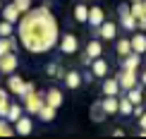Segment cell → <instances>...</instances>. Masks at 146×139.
<instances>
[{
    "label": "cell",
    "instance_id": "d6986e66",
    "mask_svg": "<svg viewBox=\"0 0 146 139\" xmlns=\"http://www.w3.org/2000/svg\"><path fill=\"white\" fill-rule=\"evenodd\" d=\"M139 63H141V58H139V53H134V51H132L129 55L122 58V67H125V70H137Z\"/></svg>",
    "mask_w": 146,
    "mask_h": 139
},
{
    "label": "cell",
    "instance_id": "4dcf8cb0",
    "mask_svg": "<svg viewBox=\"0 0 146 139\" xmlns=\"http://www.w3.org/2000/svg\"><path fill=\"white\" fill-rule=\"evenodd\" d=\"M48 74H58V77H65V72L58 67V65H48Z\"/></svg>",
    "mask_w": 146,
    "mask_h": 139
},
{
    "label": "cell",
    "instance_id": "e0dca14e",
    "mask_svg": "<svg viewBox=\"0 0 146 139\" xmlns=\"http://www.w3.org/2000/svg\"><path fill=\"white\" fill-rule=\"evenodd\" d=\"M91 72H94V77H106L108 74V63L101 60V58L91 60Z\"/></svg>",
    "mask_w": 146,
    "mask_h": 139
},
{
    "label": "cell",
    "instance_id": "ac0fdd59",
    "mask_svg": "<svg viewBox=\"0 0 146 139\" xmlns=\"http://www.w3.org/2000/svg\"><path fill=\"white\" fill-rule=\"evenodd\" d=\"M46 103L53 106V108H58L60 103H62V91H60V89H48L46 91Z\"/></svg>",
    "mask_w": 146,
    "mask_h": 139
},
{
    "label": "cell",
    "instance_id": "5bb4252c",
    "mask_svg": "<svg viewBox=\"0 0 146 139\" xmlns=\"http://www.w3.org/2000/svg\"><path fill=\"white\" fill-rule=\"evenodd\" d=\"M120 94V82L117 77H110V79L103 82V96H117Z\"/></svg>",
    "mask_w": 146,
    "mask_h": 139
},
{
    "label": "cell",
    "instance_id": "f1b7e54d",
    "mask_svg": "<svg viewBox=\"0 0 146 139\" xmlns=\"http://www.w3.org/2000/svg\"><path fill=\"white\" fill-rule=\"evenodd\" d=\"M15 5H17V10H19L22 15L31 10V0H15Z\"/></svg>",
    "mask_w": 146,
    "mask_h": 139
},
{
    "label": "cell",
    "instance_id": "1f68e13d",
    "mask_svg": "<svg viewBox=\"0 0 146 139\" xmlns=\"http://www.w3.org/2000/svg\"><path fill=\"white\" fill-rule=\"evenodd\" d=\"M137 29H141V31H146V15L137 19Z\"/></svg>",
    "mask_w": 146,
    "mask_h": 139
},
{
    "label": "cell",
    "instance_id": "30bf717a",
    "mask_svg": "<svg viewBox=\"0 0 146 139\" xmlns=\"http://www.w3.org/2000/svg\"><path fill=\"white\" fill-rule=\"evenodd\" d=\"M7 89L15 96H24V79L22 77H15V72H12V77L7 79Z\"/></svg>",
    "mask_w": 146,
    "mask_h": 139
},
{
    "label": "cell",
    "instance_id": "9a60e30c",
    "mask_svg": "<svg viewBox=\"0 0 146 139\" xmlns=\"http://www.w3.org/2000/svg\"><path fill=\"white\" fill-rule=\"evenodd\" d=\"M101 53H103V46H101V41H98V39H91L89 43H86V58L96 60V58H101Z\"/></svg>",
    "mask_w": 146,
    "mask_h": 139
},
{
    "label": "cell",
    "instance_id": "ffe728a7",
    "mask_svg": "<svg viewBox=\"0 0 146 139\" xmlns=\"http://www.w3.org/2000/svg\"><path fill=\"white\" fill-rule=\"evenodd\" d=\"M115 51H117V55H120V58L129 55V53H132V41H129V39H120V41H117V48H115Z\"/></svg>",
    "mask_w": 146,
    "mask_h": 139
},
{
    "label": "cell",
    "instance_id": "d590c367",
    "mask_svg": "<svg viewBox=\"0 0 146 139\" xmlns=\"http://www.w3.org/2000/svg\"><path fill=\"white\" fill-rule=\"evenodd\" d=\"M141 84H144V86H146V70L141 72Z\"/></svg>",
    "mask_w": 146,
    "mask_h": 139
},
{
    "label": "cell",
    "instance_id": "83f0119b",
    "mask_svg": "<svg viewBox=\"0 0 146 139\" xmlns=\"http://www.w3.org/2000/svg\"><path fill=\"white\" fill-rule=\"evenodd\" d=\"M0 36H12V22H7V19L0 22Z\"/></svg>",
    "mask_w": 146,
    "mask_h": 139
},
{
    "label": "cell",
    "instance_id": "3957f363",
    "mask_svg": "<svg viewBox=\"0 0 146 139\" xmlns=\"http://www.w3.org/2000/svg\"><path fill=\"white\" fill-rule=\"evenodd\" d=\"M117 82H120V89H132V86H137L139 84V77H137V70H125L122 67V72L117 74Z\"/></svg>",
    "mask_w": 146,
    "mask_h": 139
},
{
    "label": "cell",
    "instance_id": "4fadbf2b",
    "mask_svg": "<svg viewBox=\"0 0 146 139\" xmlns=\"http://www.w3.org/2000/svg\"><path fill=\"white\" fill-rule=\"evenodd\" d=\"M62 79H65V84H67V89H79V86H82V82H84V77L79 74V72L72 70V72H65Z\"/></svg>",
    "mask_w": 146,
    "mask_h": 139
},
{
    "label": "cell",
    "instance_id": "d4e9b609",
    "mask_svg": "<svg viewBox=\"0 0 146 139\" xmlns=\"http://www.w3.org/2000/svg\"><path fill=\"white\" fill-rule=\"evenodd\" d=\"M127 98H129L132 103H141V89H139V86L127 89Z\"/></svg>",
    "mask_w": 146,
    "mask_h": 139
},
{
    "label": "cell",
    "instance_id": "44dd1931",
    "mask_svg": "<svg viewBox=\"0 0 146 139\" xmlns=\"http://www.w3.org/2000/svg\"><path fill=\"white\" fill-rule=\"evenodd\" d=\"M74 22H79V24L89 22V7L86 5H77L74 7Z\"/></svg>",
    "mask_w": 146,
    "mask_h": 139
},
{
    "label": "cell",
    "instance_id": "4316f807",
    "mask_svg": "<svg viewBox=\"0 0 146 139\" xmlns=\"http://www.w3.org/2000/svg\"><path fill=\"white\" fill-rule=\"evenodd\" d=\"M91 118H94L96 122H101V120L106 118V110H103V106H101V103H96V106H94V110H91Z\"/></svg>",
    "mask_w": 146,
    "mask_h": 139
},
{
    "label": "cell",
    "instance_id": "8d00e7d4",
    "mask_svg": "<svg viewBox=\"0 0 146 139\" xmlns=\"http://www.w3.org/2000/svg\"><path fill=\"white\" fill-rule=\"evenodd\" d=\"M132 3H137V0H132Z\"/></svg>",
    "mask_w": 146,
    "mask_h": 139
},
{
    "label": "cell",
    "instance_id": "603a6c76",
    "mask_svg": "<svg viewBox=\"0 0 146 139\" xmlns=\"http://www.w3.org/2000/svg\"><path fill=\"white\" fill-rule=\"evenodd\" d=\"M10 120V122H17V120L22 118V106H17V103H10V110H7V115H5Z\"/></svg>",
    "mask_w": 146,
    "mask_h": 139
},
{
    "label": "cell",
    "instance_id": "8fae6325",
    "mask_svg": "<svg viewBox=\"0 0 146 139\" xmlns=\"http://www.w3.org/2000/svg\"><path fill=\"white\" fill-rule=\"evenodd\" d=\"M3 19H7V22H12V24L22 19V12L17 10V5H15V3L5 5V10H3Z\"/></svg>",
    "mask_w": 146,
    "mask_h": 139
},
{
    "label": "cell",
    "instance_id": "484cf974",
    "mask_svg": "<svg viewBox=\"0 0 146 139\" xmlns=\"http://www.w3.org/2000/svg\"><path fill=\"white\" fill-rule=\"evenodd\" d=\"M10 134H15V127H12L10 120L5 118V120H0V137H10Z\"/></svg>",
    "mask_w": 146,
    "mask_h": 139
},
{
    "label": "cell",
    "instance_id": "8992f818",
    "mask_svg": "<svg viewBox=\"0 0 146 139\" xmlns=\"http://www.w3.org/2000/svg\"><path fill=\"white\" fill-rule=\"evenodd\" d=\"M15 70H17V55H15V51H10V53H5V55H0V72L12 74Z\"/></svg>",
    "mask_w": 146,
    "mask_h": 139
},
{
    "label": "cell",
    "instance_id": "277c9868",
    "mask_svg": "<svg viewBox=\"0 0 146 139\" xmlns=\"http://www.w3.org/2000/svg\"><path fill=\"white\" fill-rule=\"evenodd\" d=\"M117 12H120V19H122V27L127 29V31H134V29H137V17L132 15L129 5H120Z\"/></svg>",
    "mask_w": 146,
    "mask_h": 139
},
{
    "label": "cell",
    "instance_id": "e575fe53",
    "mask_svg": "<svg viewBox=\"0 0 146 139\" xmlns=\"http://www.w3.org/2000/svg\"><path fill=\"white\" fill-rule=\"evenodd\" d=\"M113 137H125V132H122V127H115V130H113Z\"/></svg>",
    "mask_w": 146,
    "mask_h": 139
},
{
    "label": "cell",
    "instance_id": "2e32d148",
    "mask_svg": "<svg viewBox=\"0 0 146 139\" xmlns=\"http://www.w3.org/2000/svg\"><path fill=\"white\" fill-rule=\"evenodd\" d=\"M129 41H132V51L134 53H139V55L146 53V34H134Z\"/></svg>",
    "mask_w": 146,
    "mask_h": 139
},
{
    "label": "cell",
    "instance_id": "7a4b0ae2",
    "mask_svg": "<svg viewBox=\"0 0 146 139\" xmlns=\"http://www.w3.org/2000/svg\"><path fill=\"white\" fill-rule=\"evenodd\" d=\"M24 98V110L29 113V115H38V110L46 106V94H41V91H29V94H24L22 96Z\"/></svg>",
    "mask_w": 146,
    "mask_h": 139
},
{
    "label": "cell",
    "instance_id": "f546056e",
    "mask_svg": "<svg viewBox=\"0 0 146 139\" xmlns=\"http://www.w3.org/2000/svg\"><path fill=\"white\" fill-rule=\"evenodd\" d=\"M7 110H10V101H7V98H3V101H0V118L7 115Z\"/></svg>",
    "mask_w": 146,
    "mask_h": 139
},
{
    "label": "cell",
    "instance_id": "7c38bea8",
    "mask_svg": "<svg viewBox=\"0 0 146 139\" xmlns=\"http://www.w3.org/2000/svg\"><path fill=\"white\" fill-rule=\"evenodd\" d=\"M89 22H91V27L94 29H98L103 22H106V12H103L101 7H91L89 10Z\"/></svg>",
    "mask_w": 146,
    "mask_h": 139
},
{
    "label": "cell",
    "instance_id": "ba28073f",
    "mask_svg": "<svg viewBox=\"0 0 146 139\" xmlns=\"http://www.w3.org/2000/svg\"><path fill=\"white\" fill-rule=\"evenodd\" d=\"M103 110H106V115H115V113L120 110V98L117 96H106V98L101 101Z\"/></svg>",
    "mask_w": 146,
    "mask_h": 139
},
{
    "label": "cell",
    "instance_id": "5b68a950",
    "mask_svg": "<svg viewBox=\"0 0 146 139\" xmlns=\"http://www.w3.org/2000/svg\"><path fill=\"white\" fill-rule=\"evenodd\" d=\"M60 51L65 53V55H70V53H77L79 51V41H77V36L74 34H65V36H60Z\"/></svg>",
    "mask_w": 146,
    "mask_h": 139
},
{
    "label": "cell",
    "instance_id": "d6a6232c",
    "mask_svg": "<svg viewBox=\"0 0 146 139\" xmlns=\"http://www.w3.org/2000/svg\"><path fill=\"white\" fill-rule=\"evenodd\" d=\"M139 127H141V130H146V110H144V115L139 118Z\"/></svg>",
    "mask_w": 146,
    "mask_h": 139
},
{
    "label": "cell",
    "instance_id": "836d02e7",
    "mask_svg": "<svg viewBox=\"0 0 146 139\" xmlns=\"http://www.w3.org/2000/svg\"><path fill=\"white\" fill-rule=\"evenodd\" d=\"M29 91H34V84L31 82H24V94H29Z\"/></svg>",
    "mask_w": 146,
    "mask_h": 139
},
{
    "label": "cell",
    "instance_id": "9c48e42d",
    "mask_svg": "<svg viewBox=\"0 0 146 139\" xmlns=\"http://www.w3.org/2000/svg\"><path fill=\"white\" fill-rule=\"evenodd\" d=\"M98 39H106V41H110V39H115V34H117V27H115L113 22H103L98 29Z\"/></svg>",
    "mask_w": 146,
    "mask_h": 139
},
{
    "label": "cell",
    "instance_id": "6da1fadb",
    "mask_svg": "<svg viewBox=\"0 0 146 139\" xmlns=\"http://www.w3.org/2000/svg\"><path fill=\"white\" fill-rule=\"evenodd\" d=\"M19 41L29 53H48L60 41V29L50 7L41 5L24 12L19 19Z\"/></svg>",
    "mask_w": 146,
    "mask_h": 139
},
{
    "label": "cell",
    "instance_id": "cb8c5ba5",
    "mask_svg": "<svg viewBox=\"0 0 146 139\" xmlns=\"http://www.w3.org/2000/svg\"><path fill=\"white\" fill-rule=\"evenodd\" d=\"M132 108H134V103H132L127 96H125V98H120V110H117L120 115H132Z\"/></svg>",
    "mask_w": 146,
    "mask_h": 139
},
{
    "label": "cell",
    "instance_id": "52a82bcc",
    "mask_svg": "<svg viewBox=\"0 0 146 139\" xmlns=\"http://www.w3.org/2000/svg\"><path fill=\"white\" fill-rule=\"evenodd\" d=\"M31 130H34V120L27 115H22L15 122V134H31Z\"/></svg>",
    "mask_w": 146,
    "mask_h": 139
},
{
    "label": "cell",
    "instance_id": "7402d4cb",
    "mask_svg": "<svg viewBox=\"0 0 146 139\" xmlns=\"http://www.w3.org/2000/svg\"><path fill=\"white\" fill-rule=\"evenodd\" d=\"M38 118L43 120V122H50V120L55 118V108L46 103V106H43V108H41V110H38Z\"/></svg>",
    "mask_w": 146,
    "mask_h": 139
}]
</instances>
